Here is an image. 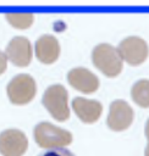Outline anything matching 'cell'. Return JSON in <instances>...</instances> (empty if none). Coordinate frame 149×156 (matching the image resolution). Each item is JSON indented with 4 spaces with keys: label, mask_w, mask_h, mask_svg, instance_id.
<instances>
[{
    "label": "cell",
    "mask_w": 149,
    "mask_h": 156,
    "mask_svg": "<svg viewBox=\"0 0 149 156\" xmlns=\"http://www.w3.org/2000/svg\"><path fill=\"white\" fill-rule=\"evenodd\" d=\"M67 80L74 89L85 94L94 93L99 88L98 77L84 67L72 68L67 74Z\"/></svg>",
    "instance_id": "obj_9"
},
{
    "label": "cell",
    "mask_w": 149,
    "mask_h": 156,
    "mask_svg": "<svg viewBox=\"0 0 149 156\" xmlns=\"http://www.w3.org/2000/svg\"><path fill=\"white\" fill-rule=\"evenodd\" d=\"M133 118H134L133 108L125 100L118 99L110 104L106 123L111 130L114 132L126 130L132 124Z\"/></svg>",
    "instance_id": "obj_6"
},
{
    "label": "cell",
    "mask_w": 149,
    "mask_h": 156,
    "mask_svg": "<svg viewBox=\"0 0 149 156\" xmlns=\"http://www.w3.org/2000/svg\"><path fill=\"white\" fill-rule=\"evenodd\" d=\"M144 133H145V136H147V139H148V141H149V118H148V121H147V123H145Z\"/></svg>",
    "instance_id": "obj_16"
},
{
    "label": "cell",
    "mask_w": 149,
    "mask_h": 156,
    "mask_svg": "<svg viewBox=\"0 0 149 156\" xmlns=\"http://www.w3.org/2000/svg\"><path fill=\"white\" fill-rule=\"evenodd\" d=\"M6 57L18 67H26L32 61V45L24 37H15L10 40L5 50Z\"/></svg>",
    "instance_id": "obj_8"
},
{
    "label": "cell",
    "mask_w": 149,
    "mask_h": 156,
    "mask_svg": "<svg viewBox=\"0 0 149 156\" xmlns=\"http://www.w3.org/2000/svg\"><path fill=\"white\" fill-rule=\"evenodd\" d=\"M144 156H149V141H148L147 147H145V150H144Z\"/></svg>",
    "instance_id": "obj_17"
},
{
    "label": "cell",
    "mask_w": 149,
    "mask_h": 156,
    "mask_svg": "<svg viewBox=\"0 0 149 156\" xmlns=\"http://www.w3.org/2000/svg\"><path fill=\"white\" fill-rule=\"evenodd\" d=\"M92 60L94 66L106 77H117L123 67V60L117 48L107 43H101L93 49Z\"/></svg>",
    "instance_id": "obj_1"
},
{
    "label": "cell",
    "mask_w": 149,
    "mask_h": 156,
    "mask_svg": "<svg viewBox=\"0 0 149 156\" xmlns=\"http://www.w3.org/2000/svg\"><path fill=\"white\" fill-rule=\"evenodd\" d=\"M68 94L64 85H50L43 95V105L48 112L59 122H64L70 117L68 110Z\"/></svg>",
    "instance_id": "obj_3"
},
{
    "label": "cell",
    "mask_w": 149,
    "mask_h": 156,
    "mask_svg": "<svg viewBox=\"0 0 149 156\" xmlns=\"http://www.w3.org/2000/svg\"><path fill=\"white\" fill-rule=\"evenodd\" d=\"M117 50L123 62L131 66L142 65L148 58L149 55V48L147 41L140 37H136V35L125 38L118 44Z\"/></svg>",
    "instance_id": "obj_5"
},
{
    "label": "cell",
    "mask_w": 149,
    "mask_h": 156,
    "mask_svg": "<svg viewBox=\"0 0 149 156\" xmlns=\"http://www.w3.org/2000/svg\"><path fill=\"white\" fill-rule=\"evenodd\" d=\"M60 55V44L54 35L44 34L35 41V56L37 58L45 63H54Z\"/></svg>",
    "instance_id": "obj_11"
},
{
    "label": "cell",
    "mask_w": 149,
    "mask_h": 156,
    "mask_svg": "<svg viewBox=\"0 0 149 156\" xmlns=\"http://www.w3.org/2000/svg\"><path fill=\"white\" fill-rule=\"evenodd\" d=\"M6 91L10 101L13 105H26L31 102L35 96V80L29 74H18L10 80Z\"/></svg>",
    "instance_id": "obj_4"
},
{
    "label": "cell",
    "mask_w": 149,
    "mask_h": 156,
    "mask_svg": "<svg viewBox=\"0 0 149 156\" xmlns=\"http://www.w3.org/2000/svg\"><path fill=\"white\" fill-rule=\"evenodd\" d=\"M5 17L12 27L18 28V29L29 28L32 26L33 21H34L33 13H29V12H26V13H6Z\"/></svg>",
    "instance_id": "obj_13"
},
{
    "label": "cell",
    "mask_w": 149,
    "mask_h": 156,
    "mask_svg": "<svg viewBox=\"0 0 149 156\" xmlns=\"http://www.w3.org/2000/svg\"><path fill=\"white\" fill-rule=\"evenodd\" d=\"M6 67H7V57H6V54L0 50V74H2L6 71Z\"/></svg>",
    "instance_id": "obj_15"
},
{
    "label": "cell",
    "mask_w": 149,
    "mask_h": 156,
    "mask_svg": "<svg viewBox=\"0 0 149 156\" xmlns=\"http://www.w3.org/2000/svg\"><path fill=\"white\" fill-rule=\"evenodd\" d=\"M132 100L140 107H149V79L137 80L131 89Z\"/></svg>",
    "instance_id": "obj_12"
},
{
    "label": "cell",
    "mask_w": 149,
    "mask_h": 156,
    "mask_svg": "<svg viewBox=\"0 0 149 156\" xmlns=\"http://www.w3.org/2000/svg\"><path fill=\"white\" fill-rule=\"evenodd\" d=\"M34 139L43 149H60L72 143V134L49 122H40L34 128Z\"/></svg>",
    "instance_id": "obj_2"
},
{
    "label": "cell",
    "mask_w": 149,
    "mask_h": 156,
    "mask_svg": "<svg viewBox=\"0 0 149 156\" xmlns=\"http://www.w3.org/2000/svg\"><path fill=\"white\" fill-rule=\"evenodd\" d=\"M72 108L77 117L83 123L88 124L96 122L103 112V105L99 101L84 98H74L72 101Z\"/></svg>",
    "instance_id": "obj_10"
},
{
    "label": "cell",
    "mask_w": 149,
    "mask_h": 156,
    "mask_svg": "<svg viewBox=\"0 0 149 156\" xmlns=\"http://www.w3.org/2000/svg\"><path fill=\"white\" fill-rule=\"evenodd\" d=\"M28 147V139L20 129H6L0 133V154L2 156H22Z\"/></svg>",
    "instance_id": "obj_7"
},
{
    "label": "cell",
    "mask_w": 149,
    "mask_h": 156,
    "mask_svg": "<svg viewBox=\"0 0 149 156\" xmlns=\"http://www.w3.org/2000/svg\"><path fill=\"white\" fill-rule=\"evenodd\" d=\"M38 156H74V155L71 151H68L67 149L60 147V149H50V150L43 151Z\"/></svg>",
    "instance_id": "obj_14"
}]
</instances>
